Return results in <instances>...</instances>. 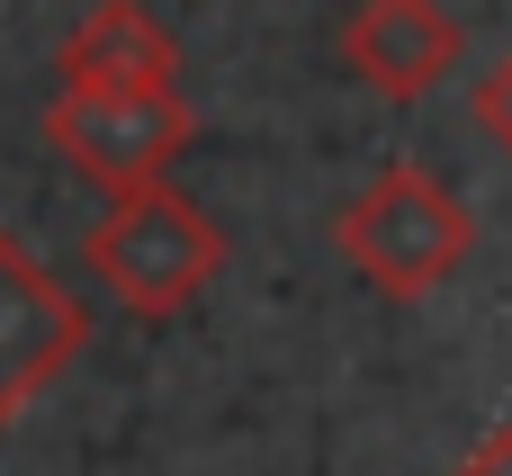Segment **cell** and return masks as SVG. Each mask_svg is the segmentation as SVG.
<instances>
[{
  "instance_id": "6",
  "label": "cell",
  "mask_w": 512,
  "mask_h": 476,
  "mask_svg": "<svg viewBox=\"0 0 512 476\" xmlns=\"http://www.w3.org/2000/svg\"><path fill=\"white\" fill-rule=\"evenodd\" d=\"M63 90H162L180 81V36L162 27L153 0H90L54 54Z\"/></svg>"
},
{
  "instance_id": "5",
  "label": "cell",
  "mask_w": 512,
  "mask_h": 476,
  "mask_svg": "<svg viewBox=\"0 0 512 476\" xmlns=\"http://www.w3.org/2000/svg\"><path fill=\"white\" fill-rule=\"evenodd\" d=\"M342 54L351 72L378 90V99H423L450 81V63L468 54V27L441 9V0H360L351 27H342Z\"/></svg>"
},
{
  "instance_id": "4",
  "label": "cell",
  "mask_w": 512,
  "mask_h": 476,
  "mask_svg": "<svg viewBox=\"0 0 512 476\" xmlns=\"http://www.w3.org/2000/svg\"><path fill=\"white\" fill-rule=\"evenodd\" d=\"M81 333H90L81 297L0 225V423H18L63 378V360L81 351Z\"/></svg>"
},
{
  "instance_id": "1",
  "label": "cell",
  "mask_w": 512,
  "mask_h": 476,
  "mask_svg": "<svg viewBox=\"0 0 512 476\" xmlns=\"http://www.w3.org/2000/svg\"><path fill=\"white\" fill-rule=\"evenodd\" d=\"M333 243H342V261H351L378 297H432V288L468 261L477 216H468V198H459L450 180H432L423 162H387V171L333 216Z\"/></svg>"
},
{
  "instance_id": "8",
  "label": "cell",
  "mask_w": 512,
  "mask_h": 476,
  "mask_svg": "<svg viewBox=\"0 0 512 476\" xmlns=\"http://www.w3.org/2000/svg\"><path fill=\"white\" fill-rule=\"evenodd\" d=\"M459 476H512V423H495V432L459 459Z\"/></svg>"
},
{
  "instance_id": "2",
  "label": "cell",
  "mask_w": 512,
  "mask_h": 476,
  "mask_svg": "<svg viewBox=\"0 0 512 476\" xmlns=\"http://www.w3.org/2000/svg\"><path fill=\"white\" fill-rule=\"evenodd\" d=\"M90 270L135 306V315H180L207 279H216V261H225V234H216V216L189 198V189H171V180H144V189H117L108 198V216L90 225Z\"/></svg>"
},
{
  "instance_id": "7",
  "label": "cell",
  "mask_w": 512,
  "mask_h": 476,
  "mask_svg": "<svg viewBox=\"0 0 512 476\" xmlns=\"http://www.w3.org/2000/svg\"><path fill=\"white\" fill-rule=\"evenodd\" d=\"M468 117L486 126V144H495V153H512V45L477 72V81H468Z\"/></svg>"
},
{
  "instance_id": "3",
  "label": "cell",
  "mask_w": 512,
  "mask_h": 476,
  "mask_svg": "<svg viewBox=\"0 0 512 476\" xmlns=\"http://www.w3.org/2000/svg\"><path fill=\"white\" fill-rule=\"evenodd\" d=\"M189 135H198V108L180 99V81H162V90H54L45 99V144L108 198L162 180Z\"/></svg>"
}]
</instances>
